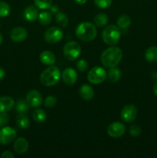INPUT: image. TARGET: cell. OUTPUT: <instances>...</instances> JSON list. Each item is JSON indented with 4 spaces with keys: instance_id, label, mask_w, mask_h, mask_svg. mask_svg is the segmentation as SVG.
<instances>
[{
    "instance_id": "obj_1",
    "label": "cell",
    "mask_w": 157,
    "mask_h": 158,
    "mask_svg": "<svg viewBox=\"0 0 157 158\" xmlns=\"http://www.w3.org/2000/svg\"><path fill=\"white\" fill-rule=\"evenodd\" d=\"M123 51L120 48L112 46L103 52L101 55V63L108 68L115 67L123 59Z\"/></svg>"
},
{
    "instance_id": "obj_2",
    "label": "cell",
    "mask_w": 157,
    "mask_h": 158,
    "mask_svg": "<svg viewBox=\"0 0 157 158\" xmlns=\"http://www.w3.org/2000/svg\"><path fill=\"white\" fill-rule=\"evenodd\" d=\"M76 37L81 41L90 42L95 40L97 35V29L94 24L89 22L81 23L75 29Z\"/></svg>"
},
{
    "instance_id": "obj_3",
    "label": "cell",
    "mask_w": 157,
    "mask_h": 158,
    "mask_svg": "<svg viewBox=\"0 0 157 158\" xmlns=\"http://www.w3.org/2000/svg\"><path fill=\"white\" fill-rule=\"evenodd\" d=\"M61 77L59 69L55 66H51L45 69L40 75V82L45 86H52L58 83Z\"/></svg>"
},
{
    "instance_id": "obj_4",
    "label": "cell",
    "mask_w": 157,
    "mask_h": 158,
    "mask_svg": "<svg viewBox=\"0 0 157 158\" xmlns=\"http://www.w3.org/2000/svg\"><path fill=\"white\" fill-rule=\"evenodd\" d=\"M102 37L106 44L109 46H115L121 38V32L118 26L115 25H109L103 29Z\"/></svg>"
},
{
    "instance_id": "obj_5",
    "label": "cell",
    "mask_w": 157,
    "mask_h": 158,
    "mask_svg": "<svg viewBox=\"0 0 157 158\" xmlns=\"http://www.w3.org/2000/svg\"><path fill=\"white\" fill-rule=\"evenodd\" d=\"M81 53V47L77 42H68L63 48V54L65 57L69 61L77 60Z\"/></svg>"
},
{
    "instance_id": "obj_6",
    "label": "cell",
    "mask_w": 157,
    "mask_h": 158,
    "mask_svg": "<svg viewBox=\"0 0 157 158\" xmlns=\"http://www.w3.org/2000/svg\"><path fill=\"white\" fill-rule=\"evenodd\" d=\"M107 77V73L101 66H94L87 74V79L92 84H100Z\"/></svg>"
},
{
    "instance_id": "obj_7",
    "label": "cell",
    "mask_w": 157,
    "mask_h": 158,
    "mask_svg": "<svg viewBox=\"0 0 157 158\" xmlns=\"http://www.w3.org/2000/svg\"><path fill=\"white\" fill-rule=\"evenodd\" d=\"M16 131L10 127H0V143L7 145L14 141L16 138Z\"/></svg>"
},
{
    "instance_id": "obj_8",
    "label": "cell",
    "mask_w": 157,
    "mask_h": 158,
    "mask_svg": "<svg viewBox=\"0 0 157 158\" xmlns=\"http://www.w3.org/2000/svg\"><path fill=\"white\" fill-rule=\"evenodd\" d=\"M63 32L58 27H50L46 29L44 33V39L47 43L54 44L57 43L62 39Z\"/></svg>"
},
{
    "instance_id": "obj_9",
    "label": "cell",
    "mask_w": 157,
    "mask_h": 158,
    "mask_svg": "<svg viewBox=\"0 0 157 158\" xmlns=\"http://www.w3.org/2000/svg\"><path fill=\"white\" fill-rule=\"evenodd\" d=\"M137 114H138V110H137L136 106L132 104H129L126 105L122 109L120 117L124 122L130 123L136 118Z\"/></svg>"
},
{
    "instance_id": "obj_10",
    "label": "cell",
    "mask_w": 157,
    "mask_h": 158,
    "mask_svg": "<svg viewBox=\"0 0 157 158\" xmlns=\"http://www.w3.org/2000/svg\"><path fill=\"white\" fill-rule=\"evenodd\" d=\"M26 100L29 103V106L37 108L42 103V96L41 93L36 89H32L26 94Z\"/></svg>"
},
{
    "instance_id": "obj_11",
    "label": "cell",
    "mask_w": 157,
    "mask_h": 158,
    "mask_svg": "<svg viewBox=\"0 0 157 158\" xmlns=\"http://www.w3.org/2000/svg\"><path fill=\"white\" fill-rule=\"evenodd\" d=\"M126 133V127L120 122L112 123L107 128L108 135L113 138H118L124 135Z\"/></svg>"
},
{
    "instance_id": "obj_12",
    "label": "cell",
    "mask_w": 157,
    "mask_h": 158,
    "mask_svg": "<svg viewBox=\"0 0 157 158\" xmlns=\"http://www.w3.org/2000/svg\"><path fill=\"white\" fill-rule=\"evenodd\" d=\"M61 77L62 79V81L66 83V85L72 86L75 84V82L77 81L78 79V74L76 71L72 68H66L62 73Z\"/></svg>"
},
{
    "instance_id": "obj_13",
    "label": "cell",
    "mask_w": 157,
    "mask_h": 158,
    "mask_svg": "<svg viewBox=\"0 0 157 158\" xmlns=\"http://www.w3.org/2000/svg\"><path fill=\"white\" fill-rule=\"evenodd\" d=\"M28 36V32L23 27H15L11 31V40L15 43H21L24 41Z\"/></svg>"
},
{
    "instance_id": "obj_14",
    "label": "cell",
    "mask_w": 157,
    "mask_h": 158,
    "mask_svg": "<svg viewBox=\"0 0 157 158\" xmlns=\"http://www.w3.org/2000/svg\"><path fill=\"white\" fill-rule=\"evenodd\" d=\"M14 150L18 154H23L29 149V142L24 137H18L14 143Z\"/></svg>"
},
{
    "instance_id": "obj_15",
    "label": "cell",
    "mask_w": 157,
    "mask_h": 158,
    "mask_svg": "<svg viewBox=\"0 0 157 158\" xmlns=\"http://www.w3.org/2000/svg\"><path fill=\"white\" fill-rule=\"evenodd\" d=\"M15 106L13 99L8 96L0 97V112H9Z\"/></svg>"
},
{
    "instance_id": "obj_16",
    "label": "cell",
    "mask_w": 157,
    "mask_h": 158,
    "mask_svg": "<svg viewBox=\"0 0 157 158\" xmlns=\"http://www.w3.org/2000/svg\"><path fill=\"white\" fill-rule=\"evenodd\" d=\"M78 94L82 99L85 100H90L94 97V89L90 85L83 84L80 86Z\"/></svg>"
},
{
    "instance_id": "obj_17",
    "label": "cell",
    "mask_w": 157,
    "mask_h": 158,
    "mask_svg": "<svg viewBox=\"0 0 157 158\" xmlns=\"http://www.w3.org/2000/svg\"><path fill=\"white\" fill-rule=\"evenodd\" d=\"M40 61L46 66H52L55 63V56L52 51L45 50L39 56Z\"/></svg>"
},
{
    "instance_id": "obj_18",
    "label": "cell",
    "mask_w": 157,
    "mask_h": 158,
    "mask_svg": "<svg viewBox=\"0 0 157 158\" xmlns=\"http://www.w3.org/2000/svg\"><path fill=\"white\" fill-rule=\"evenodd\" d=\"M38 9L35 6H29L25 9L23 12V16L28 22H34L38 19Z\"/></svg>"
},
{
    "instance_id": "obj_19",
    "label": "cell",
    "mask_w": 157,
    "mask_h": 158,
    "mask_svg": "<svg viewBox=\"0 0 157 158\" xmlns=\"http://www.w3.org/2000/svg\"><path fill=\"white\" fill-rule=\"evenodd\" d=\"M121 70L118 69V68H116V66L115 67L109 68V71L107 73L108 79L112 83H116L117 81H119L120 77H121Z\"/></svg>"
},
{
    "instance_id": "obj_20",
    "label": "cell",
    "mask_w": 157,
    "mask_h": 158,
    "mask_svg": "<svg viewBox=\"0 0 157 158\" xmlns=\"http://www.w3.org/2000/svg\"><path fill=\"white\" fill-rule=\"evenodd\" d=\"M16 124L20 129H28L30 126V121L28 117L25 114H18L16 117Z\"/></svg>"
},
{
    "instance_id": "obj_21",
    "label": "cell",
    "mask_w": 157,
    "mask_h": 158,
    "mask_svg": "<svg viewBox=\"0 0 157 158\" xmlns=\"http://www.w3.org/2000/svg\"><path fill=\"white\" fill-rule=\"evenodd\" d=\"M145 58L148 62L155 63L157 62V46H150L145 52Z\"/></svg>"
},
{
    "instance_id": "obj_22",
    "label": "cell",
    "mask_w": 157,
    "mask_h": 158,
    "mask_svg": "<svg viewBox=\"0 0 157 158\" xmlns=\"http://www.w3.org/2000/svg\"><path fill=\"white\" fill-rule=\"evenodd\" d=\"M32 118L36 123H43L47 119V114L44 110L35 109L32 113Z\"/></svg>"
},
{
    "instance_id": "obj_23",
    "label": "cell",
    "mask_w": 157,
    "mask_h": 158,
    "mask_svg": "<svg viewBox=\"0 0 157 158\" xmlns=\"http://www.w3.org/2000/svg\"><path fill=\"white\" fill-rule=\"evenodd\" d=\"M109 18L108 15L105 13H99L95 15L93 19L94 25L98 27H103L105 26L108 23Z\"/></svg>"
},
{
    "instance_id": "obj_24",
    "label": "cell",
    "mask_w": 157,
    "mask_h": 158,
    "mask_svg": "<svg viewBox=\"0 0 157 158\" xmlns=\"http://www.w3.org/2000/svg\"><path fill=\"white\" fill-rule=\"evenodd\" d=\"M29 105L25 100H18L15 105V110L18 114H26L29 111Z\"/></svg>"
},
{
    "instance_id": "obj_25",
    "label": "cell",
    "mask_w": 157,
    "mask_h": 158,
    "mask_svg": "<svg viewBox=\"0 0 157 158\" xmlns=\"http://www.w3.org/2000/svg\"><path fill=\"white\" fill-rule=\"evenodd\" d=\"M131 18L128 15H120L117 19V26L119 29H126L130 26Z\"/></svg>"
},
{
    "instance_id": "obj_26",
    "label": "cell",
    "mask_w": 157,
    "mask_h": 158,
    "mask_svg": "<svg viewBox=\"0 0 157 158\" xmlns=\"http://www.w3.org/2000/svg\"><path fill=\"white\" fill-rule=\"evenodd\" d=\"M52 19V15L49 12H42L38 15V23L43 26H47L50 24Z\"/></svg>"
},
{
    "instance_id": "obj_27",
    "label": "cell",
    "mask_w": 157,
    "mask_h": 158,
    "mask_svg": "<svg viewBox=\"0 0 157 158\" xmlns=\"http://www.w3.org/2000/svg\"><path fill=\"white\" fill-rule=\"evenodd\" d=\"M55 21L62 28L66 27L68 26V23H69V19H68L67 15L61 12L56 13V15H55Z\"/></svg>"
},
{
    "instance_id": "obj_28",
    "label": "cell",
    "mask_w": 157,
    "mask_h": 158,
    "mask_svg": "<svg viewBox=\"0 0 157 158\" xmlns=\"http://www.w3.org/2000/svg\"><path fill=\"white\" fill-rule=\"evenodd\" d=\"M34 3L38 9L45 10L50 8L52 0H34Z\"/></svg>"
},
{
    "instance_id": "obj_29",
    "label": "cell",
    "mask_w": 157,
    "mask_h": 158,
    "mask_svg": "<svg viewBox=\"0 0 157 158\" xmlns=\"http://www.w3.org/2000/svg\"><path fill=\"white\" fill-rule=\"evenodd\" d=\"M11 8L9 5L6 2H0V18L8 16L10 13Z\"/></svg>"
},
{
    "instance_id": "obj_30",
    "label": "cell",
    "mask_w": 157,
    "mask_h": 158,
    "mask_svg": "<svg viewBox=\"0 0 157 158\" xmlns=\"http://www.w3.org/2000/svg\"><path fill=\"white\" fill-rule=\"evenodd\" d=\"M57 103V99L56 97H54V96H48L46 98L44 102V106L47 108H51L53 107L56 105Z\"/></svg>"
},
{
    "instance_id": "obj_31",
    "label": "cell",
    "mask_w": 157,
    "mask_h": 158,
    "mask_svg": "<svg viewBox=\"0 0 157 158\" xmlns=\"http://www.w3.org/2000/svg\"><path fill=\"white\" fill-rule=\"evenodd\" d=\"M141 134L142 129L139 125L134 124L132 125V126H131L130 128H129V134H130L132 137H139V136L141 135Z\"/></svg>"
},
{
    "instance_id": "obj_32",
    "label": "cell",
    "mask_w": 157,
    "mask_h": 158,
    "mask_svg": "<svg viewBox=\"0 0 157 158\" xmlns=\"http://www.w3.org/2000/svg\"><path fill=\"white\" fill-rule=\"evenodd\" d=\"M94 2L100 9H107L112 4V0H94Z\"/></svg>"
},
{
    "instance_id": "obj_33",
    "label": "cell",
    "mask_w": 157,
    "mask_h": 158,
    "mask_svg": "<svg viewBox=\"0 0 157 158\" xmlns=\"http://www.w3.org/2000/svg\"><path fill=\"white\" fill-rule=\"evenodd\" d=\"M76 67L78 69V71L80 72H85V71L87 70L88 67H89V64H88L87 61L86 60H78L76 63Z\"/></svg>"
},
{
    "instance_id": "obj_34",
    "label": "cell",
    "mask_w": 157,
    "mask_h": 158,
    "mask_svg": "<svg viewBox=\"0 0 157 158\" xmlns=\"http://www.w3.org/2000/svg\"><path fill=\"white\" fill-rule=\"evenodd\" d=\"M9 121V117L6 112H0V127H5Z\"/></svg>"
},
{
    "instance_id": "obj_35",
    "label": "cell",
    "mask_w": 157,
    "mask_h": 158,
    "mask_svg": "<svg viewBox=\"0 0 157 158\" xmlns=\"http://www.w3.org/2000/svg\"><path fill=\"white\" fill-rule=\"evenodd\" d=\"M2 158H14L15 157V156H14V154H12L11 151H3L2 154H1V156H0Z\"/></svg>"
},
{
    "instance_id": "obj_36",
    "label": "cell",
    "mask_w": 157,
    "mask_h": 158,
    "mask_svg": "<svg viewBox=\"0 0 157 158\" xmlns=\"http://www.w3.org/2000/svg\"><path fill=\"white\" fill-rule=\"evenodd\" d=\"M6 77V71L2 69V68L0 67V81L3 80Z\"/></svg>"
},
{
    "instance_id": "obj_37",
    "label": "cell",
    "mask_w": 157,
    "mask_h": 158,
    "mask_svg": "<svg viewBox=\"0 0 157 158\" xmlns=\"http://www.w3.org/2000/svg\"><path fill=\"white\" fill-rule=\"evenodd\" d=\"M49 9H51V11H52V12H58V8H57L56 6H51Z\"/></svg>"
},
{
    "instance_id": "obj_38",
    "label": "cell",
    "mask_w": 157,
    "mask_h": 158,
    "mask_svg": "<svg viewBox=\"0 0 157 158\" xmlns=\"http://www.w3.org/2000/svg\"><path fill=\"white\" fill-rule=\"evenodd\" d=\"M75 2L78 3V4L83 5V4H85V3H86L87 0H75Z\"/></svg>"
},
{
    "instance_id": "obj_39",
    "label": "cell",
    "mask_w": 157,
    "mask_h": 158,
    "mask_svg": "<svg viewBox=\"0 0 157 158\" xmlns=\"http://www.w3.org/2000/svg\"><path fill=\"white\" fill-rule=\"evenodd\" d=\"M153 93L155 96L157 97V83L154 85L153 86Z\"/></svg>"
},
{
    "instance_id": "obj_40",
    "label": "cell",
    "mask_w": 157,
    "mask_h": 158,
    "mask_svg": "<svg viewBox=\"0 0 157 158\" xmlns=\"http://www.w3.org/2000/svg\"><path fill=\"white\" fill-rule=\"evenodd\" d=\"M2 40H3L2 35V34L0 33V46H1L2 43Z\"/></svg>"
},
{
    "instance_id": "obj_41",
    "label": "cell",
    "mask_w": 157,
    "mask_h": 158,
    "mask_svg": "<svg viewBox=\"0 0 157 158\" xmlns=\"http://www.w3.org/2000/svg\"><path fill=\"white\" fill-rule=\"evenodd\" d=\"M0 27H1V24H0Z\"/></svg>"
}]
</instances>
